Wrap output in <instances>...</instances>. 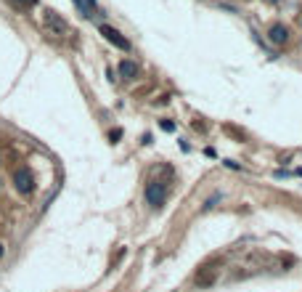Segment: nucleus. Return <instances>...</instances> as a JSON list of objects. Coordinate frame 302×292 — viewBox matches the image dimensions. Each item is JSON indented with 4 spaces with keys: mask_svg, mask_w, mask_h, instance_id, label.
Returning <instances> with one entry per match:
<instances>
[{
    "mask_svg": "<svg viewBox=\"0 0 302 292\" xmlns=\"http://www.w3.org/2000/svg\"><path fill=\"white\" fill-rule=\"evenodd\" d=\"M167 197H170V189H167V183H165V181H159V178L149 181V186H146V202H149L154 210L165 207Z\"/></svg>",
    "mask_w": 302,
    "mask_h": 292,
    "instance_id": "nucleus-1",
    "label": "nucleus"
},
{
    "mask_svg": "<svg viewBox=\"0 0 302 292\" xmlns=\"http://www.w3.org/2000/svg\"><path fill=\"white\" fill-rule=\"evenodd\" d=\"M13 189L22 197H29L32 191H35V176H32L29 167H16L13 170Z\"/></svg>",
    "mask_w": 302,
    "mask_h": 292,
    "instance_id": "nucleus-2",
    "label": "nucleus"
},
{
    "mask_svg": "<svg viewBox=\"0 0 302 292\" xmlns=\"http://www.w3.org/2000/svg\"><path fill=\"white\" fill-rule=\"evenodd\" d=\"M289 37H292V32H289V27H286L284 22H276V24L268 27V40H270V45H276V48L286 45Z\"/></svg>",
    "mask_w": 302,
    "mask_h": 292,
    "instance_id": "nucleus-3",
    "label": "nucleus"
},
{
    "mask_svg": "<svg viewBox=\"0 0 302 292\" xmlns=\"http://www.w3.org/2000/svg\"><path fill=\"white\" fill-rule=\"evenodd\" d=\"M43 24H45V29H48V32H51V35H67V22H64L61 16H58V13L56 11H45L43 13Z\"/></svg>",
    "mask_w": 302,
    "mask_h": 292,
    "instance_id": "nucleus-4",
    "label": "nucleus"
},
{
    "mask_svg": "<svg viewBox=\"0 0 302 292\" xmlns=\"http://www.w3.org/2000/svg\"><path fill=\"white\" fill-rule=\"evenodd\" d=\"M98 32L104 35V40H109L111 45H117L119 51H130V40H127V37H122V32H119V29L109 27V24H101V27H98Z\"/></svg>",
    "mask_w": 302,
    "mask_h": 292,
    "instance_id": "nucleus-5",
    "label": "nucleus"
},
{
    "mask_svg": "<svg viewBox=\"0 0 302 292\" xmlns=\"http://www.w3.org/2000/svg\"><path fill=\"white\" fill-rule=\"evenodd\" d=\"M117 72H119L122 80H135V77H138V64H135L133 59H122L119 67H117Z\"/></svg>",
    "mask_w": 302,
    "mask_h": 292,
    "instance_id": "nucleus-6",
    "label": "nucleus"
},
{
    "mask_svg": "<svg viewBox=\"0 0 302 292\" xmlns=\"http://www.w3.org/2000/svg\"><path fill=\"white\" fill-rule=\"evenodd\" d=\"M74 6H77V11L83 13V16H93V8L85 3V0H74Z\"/></svg>",
    "mask_w": 302,
    "mask_h": 292,
    "instance_id": "nucleus-7",
    "label": "nucleus"
},
{
    "mask_svg": "<svg viewBox=\"0 0 302 292\" xmlns=\"http://www.w3.org/2000/svg\"><path fill=\"white\" fill-rule=\"evenodd\" d=\"M159 128H162L165 133H172V130H175V122H170V120H162V122H159Z\"/></svg>",
    "mask_w": 302,
    "mask_h": 292,
    "instance_id": "nucleus-8",
    "label": "nucleus"
},
{
    "mask_svg": "<svg viewBox=\"0 0 302 292\" xmlns=\"http://www.w3.org/2000/svg\"><path fill=\"white\" fill-rule=\"evenodd\" d=\"M109 138H111V144H117L119 138H122V130H111V133H109Z\"/></svg>",
    "mask_w": 302,
    "mask_h": 292,
    "instance_id": "nucleus-9",
    "label": "nucleus"
},
{
    "mask_svg": "<svg viewBox=\"0 0 302 292\" xmlns=\"http://www.w3.org/2000/svg\"><path fill=\"white\" fill-rule=\"evenodd\" d=\"M13 3H19V6H35L37 0H13Z\"/></svg>",
    "mask_w": 302,
    "mask_h": 292,
    "instance_id": "nucleus-10",
    "label": "nucleus"
},
{
    "mask_svg": "<svg viewBox=\"0 0 302 292\" xmlns=\"http://www.w3.org/2000/svg\"><path fill=\"white\" fill-rule=\"evenodd\" d=\"M85 3H88V6H90V8L95 11V0H85Z\"/></svg>",
    "mask_w": 302,
    "mask_h": 292,
    "instance_id": "nucleus-11",
    "label": "nucleus"
},
{
    "mask_svg": "<svg viewBox=\"0 0 302 292\" xmlns=\"http://www.w3.org/2000/svg\"><path fill=\"white\" fill-rule=\"evenodd\" d=\"M3 252H6V250H3V244H0V258H3Z\"/></svg>",
    "mask_w": 302,
    "mask_h": 292,
    "instance_id": "nucleus-12",
    "label": "nucleus"
}]
</instances>
